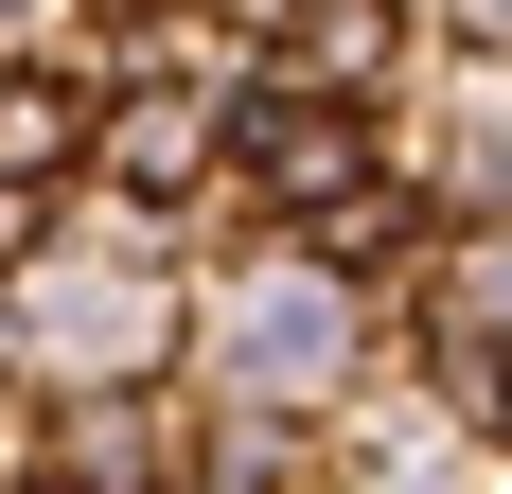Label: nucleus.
I'll return each instance as SVG.
<instances>
[{"label": "nucleus", "mask_w": 512, "mask_h": 494, "mask_svg": "<svg viewBox=\"0 0 512 494\" xmlns=\"http://www.w3.org/2000/svg\"><path fill=\"white\" fill-rule=\"evenodd\" d=\"M89 177V89H53V71H0V195L18 212H53Z\"/></svg>", "instance_id": "nucleus-1"}]
</instances>
